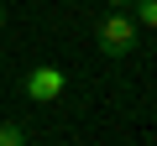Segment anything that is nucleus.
<instances>
[{
  "label": "nucleus",
  "mask_w": 157,
  "mask_h": 146,
  "mask_svg": "<svg viewBox=\"0 0 157 146\" xmlns=\"http://www.w3.org/2000/svg\"><path fill=\"white\" fill-rule=\"evenodd\" d=\"M136 21L126 16V11H105L100 16V26H94V47L105 52V57H126L131 47H136Z\"/></svg>",
  "instance_id": "obj_1"
},
{
  "label": "nucleus",
  "mask_w": 157,
  "mask_h": 146,
  "mask_svg": "<svg viewBox=\"0 0 157 146\" xmlns=\"http://www.w3.org/2000/svg\"><path fill=\"white\" fill-rule=\"evenodd\" d=\"M0 26H6V5H0Z\"/></svg>",
  "instance_id": "obj_6"
},
{
  "label": "nucleus",
  "mask_w": 157,
  "mask_h": 146,
  "mask_svg": "<svg viewBox=\"0 0 157 146\" xmlns=\"http://www.w3.org/2000/svg\"><path fill=\"white\" fill-rule=\"evenodd\" d=\"M0 146H26V130L16 120H0Z\"/></svg>",
  "instance_id": "obj_4"
},
{
  "label": "nucleus",
  "mask_w": 157,
  "mask_h": 146,
  "mask_svg": "<svg viewBox=\"0 0 157 146\" xmlns=\"http://www.w3.org/2000/svg\"><path fill=\"white\" fill-rule=\"evenodd\" d=\"M131 5H136V26H147V31H157V0H131Z\"/></svg>",
  "instance_id": "obj_3"
},
{
  "label": "nucleus",
  "mask_w": 157,
  "mask_h": 146,
  "mask_svg": "<svg viewBox=\"0 0 157 146\" xmlns=\"http://www.w3.org/2000/svg\"><path fill=\"white\" fill-rule=\"evenodd\" d=\"M63 84H68V78H63V68L42 63V68H32V73H26V89H21V94H26L32 104H52V99L63 94Z\"/></svg>",
  "instance_id": "obj_2"
},
{
  "label": "nucleus",
  "mask_w": 157,
  "mask_h": 146,
  "mask_svg": "<svg viewBox=\"0 0 157 146\" xmlns=\"http://www.w3.org/2000/svg\"><path fill=\"white\" fill-rule=\"evenodd\" d=\"M105 5H110V11H121V5H131V0H105Z\"/></svg>",
  "instance_id": "obj_5"
}]
</instances>
